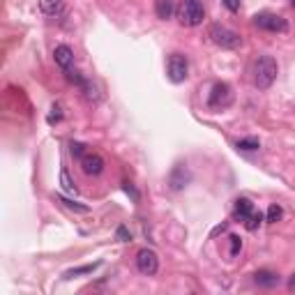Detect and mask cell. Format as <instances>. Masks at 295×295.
<instances>
[{
  "mask_svg": "<svg viewBox=\"0 0 295 295\" xmlns=\"http://www.w3.org/2000/svg\"><path fill=\"white\" fill-rule=\"evenodd\" d=\"M277 74H279V65L272 55H261L254 62V83H256L258 90H268L274 83Z\"/></svg>",
  "mask_w": 295,
  "mask_h": 295,
  "instance_id": "cell-1",
  "label": "cell"
},
{
  "mask_svg": "<svg viewBox=\"0 0 295 295\" xmlns=\"http://www.w3.org/2000/svg\"><path fill=\"white\" fill-rule=\"evenodd\" d=\"M210 39H212L217 46H222V49H238V46H242V37L235 30H231V28L226 26H219V23H214L212 28H210Z\"/></svg>",
  "mask_w": 295,
  "mask_h": 295,
  "instance_id": "cell-2",
  "label": "cell"
},
{
  "mask_svg": "<svg viewBox=\"0 0 295 295\" xmlns=\"http://www.w3.org/2000/svg\"><path fill=\"white\" fill-rule=\"evenodd\" d=\"M205 19V10H203L201 0H182L180 5V23L182 26H201Z\"/></svg>",
  "mask_w": 295,
  "mask_h": 295,
  "instance_id": "cell-3",
  "label": "cell"
},
{
  "mask_svg": "<svg viewBox=\"0 0 295 295\" xmlns=\"http://www.w3.org/2000/svg\"><path fill=\"white\" fill-rule=\"evenodd\" d=\"M254 23H256L261 30H268V33H286L288 30V21L279 14H270V12H263V14H256L254 17Z\"/></svg>",
  "mask_w": 295,
  "mask_h": 295,
  "instance_id": "cell-4",
  "label": "cell"
},
{
  "mask_svg": "<svg viewBox=\"0 0 295 295\" xmlns=\"http://www.w3.org/2000/svg\"><path fill=\"white\" fill-rule=\"evenodd\" d=\"M189 77V62L182 53H173L169 58V79L173 83H182Z\"/></svg>",
  "mask_w": 295,
  "mask_h": 295,
  "instance_id": "cell-5",
  "label": "cell"
},
{
  "mask_svg": "<svg viewBox=\"0 0 295 295\" xmlns=\"http://www.w3.org/2000/svg\"><path fill=\"white\" fill-rule=\"evenodd\" d=\"M231 102H233V90L229 83H214L208 99L210 109H226V106H231Z\"/></svg>",
  "mask_w": 295,
  "mask_h": 295,
  "instance_id": "cell-6",
  "label": "cell"
},
{
  "mask_svg": "<svg viewBox=\"0 0 295 295\" xmlns=\"http://www.w3.org/2000/svg\"><path fill=\"white\" fill-rule=\"evenodd\" d=\"M136 268L141 274H145V277H153V274H157L159 270V258L157 254L153 252V249H141V252L136 254Z\"/></svg>",
  "mask_w": 295,
  "mask_h": 295,
  "instance_id": "cell-7",
  "label": "cell"
},
{
  "mask_svg": "<svg viewBox=\"0 0 295 295\" xmlns=\"http://www.w3.org/2000/svg\"><path fill=\"white\" fill-rule=\"evenodd\" d=\"M189 180H191V173H189V169H187V164H175L173 171H171V175H169L171 189L182 191L187 185H189Z\"/></svg>",
  "mask_w": 295,
  "mask_h": 295,
  "instance_id": "cell-8",
  "label": "cell"
},
{
  "mask_svg": "<svg viewBox=\"0 0 295 295\" xmlns=\"http://www.w3.org/2000/svg\"><path fill=\"white\" fill-rule=\"evenodd\" d=\"M53 58H55V65L60 67L62 71L74 69V51H71L69 46H65V44H60V46H55Z\"/></svg>",
  "mask_w": 295,
  "mask_h": 295,
  "instance_id": "cell-9",
  "label": "cell"
},
{
  "mask_svg": "<svg viewBox=\"0 0 295 295\" xmlns=\"http://www.w3.org/2000/svg\"><path fill=\"white\" fill-rule=\"evenodd\" d=\"M81 169L86 175H99L102 171H104V159L99 157V155H83Z\"/></svg>",
  "mask_w": 295,
  "mask_h": 295,
  "instance_id": "cell-10",
  "label": "cell"
},
{
  "mask_svg": "<svg viewBox=\"0 0 295 295\" xmlns=\"http://www.w3.org/2000/svg\"><path fill=\"white\" fill-rule=\"evenodd\" d=\"M254 281H256V286H261V288H274V286L279 284V277L272 270H258V272L254 274Z\"/></svg>",
  "mask_w": 295,
  "mask_h": 295,
  "instance_id": "cell-11",
  "label": "cell"
},
{
  "mask_svg": "<svg viewBox=\"0 0 295 295\" xmlns=\"http://www.w3.org/2000/svg\"><path fill=\"white\" fill-rule=\"evenodd\" d=\"M254 212V203L249 201V198H238V201H235V212H233V217L235 219H240V222H245L247 217H249V214Z\"/></svg>",
  "mask_w": 295,
  "mask_h": 295,
  "instance_id": "cell-12",
  "label": "cell"
},
{
  "mask_svg": "<svg viewBox=\"0 0 295 295\" xmlns=\"http://www.w3.org/2000/svg\"><path fill=\"white\" fill-rule=\"evenodd\" d=\"M102 265V261H95V263H88V265H81V268H71V270H67L65 272V277L67 279H71V277H81V274H93L95 270Z\"/></svg>",
  "mask_w": 295,
  "mask_h": 295,
  "instance_id": "cell-13",
  "label": "cell"
},
{
  "mask_svg": "<svg viewBox=\"0 0 295 295\" xmlns=\"http://www.w3.org/2000/svg\"><path fill=\"white\" fill-rule=\"evenodd\" d=\"M39 7H42V12L44 14H49V17H55V14H60L62 12L60 0H39Z\"/></svg>",
  "mask_w": 295,
  "mask_h": 295,
  "instance_id": "cell-14",
  "label": "cell"
},
{
  "mask_svg": "<svg viewBox=\"0 0 295 295\" xmlns=\"http://www.w3.org/2000/svg\"><path fill=\"white\" fill-rule=\"evenodd\" d=\"M155 12H157L159 19H171L173 14V0H157V5H155Z\"/></svg>",
  "mask_w": 295,
  "mask_h": 295,
  "instance_id": "cell-15",
  "label": "cell"
},
{
  "mask_svg": "<svg viewBox=\"0 0 295 295\" xmlns=\"http://www.w3.org/2000/svg\"><path fill=\"white\" fill-rule=\"evenodd\" d=\"M81 90H83V97H86L88 102H99V93H97V86H95V83H90V81H88V79H86V81H83Z\"/></svg>",
  "mask_w": 295,
  "mask_h": 295,
  "instance_id": "cell-16",
  "label": "cell"
},
{
  "mask_svg": "<svg viewBox=\"0 0 295 295\" xmlns=\"http://www.w3.org/2000/svg\"><path fill=\"white\" fill-rule=\"evenodd\" d=\"M235 148H238V150L252 153V150H258V148H261V143H258V138H240V141L235 143Z\"/></svg>",
  "mask_w": 295,
  "mask_h": 295,
  "instance_id": "cell-17",
  "label": "cell"
},
{
  "mask_svg": "<svg viewBox=\"0 0 295 295\" xmlns=\"http://www.w3.org/2000/svg\"><path fill=\"white\" fill-rule=\"evenodd\" d=\"M58 201H60V203H65L67 208H69V210H74V212H81V214L90 212V208H88V205H83V203H77V201H69V198H65V196H58Z\"/></svg>",
  "mask_w": 295,
  "mask_h": 295,
  "instance_id": "cell-18",
  "label": "cell"
},
{
  "mask_svg": "<svg viewBox=\"0 0 295 295\" xmlns=\"http://www.w3.org/2000/svg\"><path fill=\"white\" fill-rule=\"evenodd\" d=\"M261 222H263V214L254 210V212H252V214H249V217L245 219V226H247V231H256L258 226H261Z\"/></svg>",
  "mask_w": 295,
  "mask_h": 295,
  "instance_id": "cell-19",
  "label": "cell"
},
{
  "mask_svg": "<svg viewBox=\"0 0 295 295\" xmlns=\"http://www.w3.org/2000/svg\"><path fill=\"white\" fill-rule=\"evenodd\" d=\"M281 214H284V210L279 208L277 203H272V205L268 208V214H265V219H268L270 224H277L279 219H281Z\"/></svg>",
  "mask_w": 295,
  "mask_h": 295,
  "instance_id": "cell-20",
  "label": "cell"
},
{
  "mask_svg": "<svg viewBox=\"0 0 295 295\" xmlns=\"http://www.w3.org/2000/svg\"><path fill=\"white\" fill-rule=\"evenodd\" d=\"M122 189H125V194H127V196H129L134 203L141 201V194H138V189L131 185V182H122Z\"/></svg>",
  "mask_w": 295,
  "mask_h": 295,
  "instance_id": "cell-21",
  "label": "cell"
},
{
  "mask_svg": "<svg viewBox=\"0 0 295 295\" xmlns=\"http://www.w3.org/2000/svg\"><path fill=\"white\" fill-rule=\"evenodd\" d=\"M69 153H71V157L81 159L83 155H86V145H83V143H79V141H71L69 143Z\"/></svg>",
  "mask_w": 295,
  "mask_h": 295,
  "instance_id": "cell-22",
  "label": "cell"
},
{
  "mask_svg": "<svg viewBox=\"0 0 295 295\" xmlns=\"http://www.w3.org/2000/svg\"><path fill=\"white\" fill-rule=\"evenodd\" d=\"M229 240H231V256H238L242 249V238L240 235H231Z\"/></svg>",
  "mask_w": 295,
  "mask_h": 295,
  "instance_id": "cell-23",
  "label": "cell"
},
{
  "mask_svg": "<svg viewBox=\"0 0 295 295\" xmlns=\"http://www.w3.org/2000/svg\"><path fill=\"white\" fill-rule=\"evenodd\" d=\"M60 185H62V189L69 191V194L74 191V182L69 180V173H67V169H62V171H60Z\"/></svg>",
  "mask_w": 295,
  "mask_h": 295,
  "instance_id": "cell-24",
  "label": "cell"
},
{
  "mask_svg": "<svg viewBox=\"0 0 295 295\" xmlns=\"http://www.w3.org/2000/svg\"><path fill=\"white\" fill-rule=\"evenodd\" d=\"M53 113L49 115V125H53V122H60L62 120V109H60V104H53Z\"/></svg>",
  "mask_w": 295,
  "mask_h": 295,
  "instance_id": "cell-25",
  "label": "cell"
},
{
  "mask_svg": "<svg viewBox=\"0 0 295 295\" xmlns=\"http://www.w3.org/2000/svg\"><path fill=\"white\" fill-rule=\"evenodd\" d=\"M115 238H118L120 242H129L131 240V233L125 229V226H118V231H115Z\"/></svg>",
  "mask_w": 295,
  "mask_h": 295,
  "instance_id": "cell-26",
  "label": "cell"
},
{
  "mask_svg": "<svg viewBox=\"0 0 295 295\" xmlns=\"http://www.w3.org/2000/svg\"><path fill=\"white\" fill-rule=\"evenodd\" d=\"M222 3H224V7L229 12H233V14L235 12H240V0H222Z\"/></svg>",
  "mask_w": 295,
  "mask_h": 295,
  "instance_id": "cell-27",
  "label": "cell"
},
{
  "mask_svg": "<svg viewBox=\"0 0 295 295\" xmlns=\"http://www.w3.org/2000/svg\"><path fill=\"white\" fill-rule=\"evenodd\" d=\"M224 231H226V224H219L217 229L212 231V238H214V235H219V233H224Z\"/></svg>",
  "mask_w": 295,
  "mask_h": 295,
  "instance_id": "cell-28",
  "label": "cell"
},
{
  "mask_svg": "<svg viewBox=\"0 0 295 295\" xmlns=\"http://www.w3.org/2000/svg\"><path fill=\"white\" fill-rule=\"evenodd\" d=\"M288 290H295V272L290 274V279H288Z\"/></svg>",
  "mask_w": 295,
  "mask_h": 295,
  "instance_id": "cell-29",
  "label": "cell"
},
{
  "mask_svg": "<svg viewBox=\"0 0 295 295\" xmlns=\"http://www.w3.org/2000/svg\"><path fill=\"white\" fill-rule=\"evenodd\" d=\"M290 7H293V10H295V0H290Z\"/></svg>",
  "mask_w": 295,
  "mask_h": 295,
  "instance_id": "cell-30",
  "label": "cell"
}]
</instances>
